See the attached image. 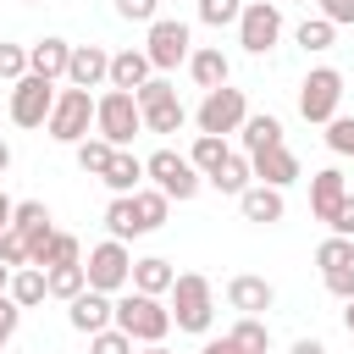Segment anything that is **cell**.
<instances>
[{"instance_id":"1f68e13d","label":"cell","mask_w":354,"mask_h":354,"mask_svg":"<svg viewBox=\"0 0 354 354\" xmlns=\"http://www.w3.org/2000/svg\"><path fill=\"white\" fill-rule=\"evenodd\" d=\"M11 232H22V238H33V232H50V210H44L39 199H22V205L11 210Z\"/></svg>"},{"instance_id":"f907efd6","label":"cell","mask_w":354,"mask_h":354,"mask_svg":"<svg viewBox=\"0 0 354 354\" xmlns=\"http://www.w3.org/2000/svg\"><path fill=\"white\" fill-rule=\"evenodd\" d=\"M11 210H17V199H6V188H0V232L11 227Z\"/></svg>"},{"instance_id":"db71d44e","label":"cell","mask_w":354,"mask_h":354,"mask_svg":"<svg viewBox=\"0 0 354 354\" xmlns=\"http://www.w3.org/2000/svg\"><path fill=\"white\" fill-rule=\"evenodd\" d=\"M6 288H11V266H0V293H6Z\"/></svg>"},{"instance_id":"f35d334b","label":"cell","mask_w":354,"mask_h":354,"mask_svg":"<svg viewBox=\"0 0 354 354\" xmlns=\"http://www.w3.org/2000/svg\"><path fill=\"white\" fill-rule=\"evenodd\" d=\"M133 100H138V116H144V111H155V105H166V100H177V88H171L166 77H149V83H144V88H138Z\"/></svg>"},{"instance_id":"7dc6e473","label":"cell","mask_w":354,"mask_h":354,"mask_svg":"<svg viewBox=\"0 0 354 354\" xmlns=\"http://www.w3.org/2000/svg\"><path fill=\"white\" fill-rule=\"evenodd\" d=\"M321 17H326L332 28H348V22H354V0H321Z\"/></svg>"},{"instance_id":"83f0119b","label":"cell","mask_w":354,"mask_h":354,"mask_svg":"<svg viewBox=\"0 0 354 354\" xmlns=\"http://www.w3.org/2000/svg\"><path fill=\"white\" fill-rule=\"evenodd\" d=\"M133 210H138V227H144V232H155V227H166L171 199H166L160 188H138V194H133Z\"/></svg>"},{"instance_id":"f5cc1de1","label":"cell","mask_w":354,"mask_h":354,"mask_svg":"<svg viewBox=\"0 0 354 354\" xmlns=\"http://www.w3.org/2000/svg\"><path fill=\"white\" fill-rule=\"evenodd\" d=\"M6 166H11V144L0 138V171H6Z\"/></svg>"},{"instance_id":"6da1fadb","label":"cell","mask_w":354,"mask_h":354,"mask_svg":"<svg viewBox=\"0 0 354 354\" xmlns=\"http://www.w3.org/2000/svg\"><path fill=\"white\" fill-rule=\"evenodd\" d=\"M111 326H116V332H127L133 343H144V348H149V343H160V337L171 332V310H166L160 299H149V293H133V288H127V293L116 299Z\"/></svg>"},{"instance_id":"5bb4252c","label":"cell","mask_w":354,"mask_h":354,"mask_svg":"<svg viewBox=\"0 0 354 354\" xmlns=\"http://www.w3.org/2000/svg\"><path fill=\"white\" fill-rule=\"evenodd\" d=\"M249 171H254V183H266V188H288V183H299V155H293L288 144H277V149L249 155Z\"/></svg>"},{"instance_id":"8992f818","label":"cell","mask_w":354,"mask_h":354,"mask_svg":"<svg viewBox=\"0 0 354 354\" xmlns=\"http://www.w3.org/2000/svg\"><path fill=\"white\" fill-rule=\"evenodd\" d=\"M243 116H249V100H243V88H210L205 100H199V111H194V122H199V133H210V138H227V133H238L243 127Z\"/></svg>"},{"instance_id":"d4e9b609","label":"cell","mask_w":354,"mask_h":354,"mask_svg":"<svg viewBox=\"0 0 354 354\" xmlns=\"http://www.w3.org/2000/svg\"><path fill=\"white\" fill-rule=\"evenodd\" d=\"M6 293H11V304H17V310H33V304H44V299H50V288H44V271H39V266L11 271V288H6Z\"/></svg>"},{"instance_id":"4dcf8cb0","label":"cell","mask_w":354,"mask_h":354,"mask_svg":"<svg viewBox=\"0 0 354 354\" xmlns=\"http://www.w3.org/2000/svg\"><path fill=\"white\" fill-rule=\"evenodd\" d=\"M183 122H188V111H183V100H166V105H155V111H144V133H183Z\"/></svg>"},{"instance_id":"277c9868","label":"cell","mask_w":354,"mask_h":354,"mask_svg":"<svg viewBox=\"0 0 354 354\" xmlns=\"http://www.w3.org/2000/svg\"><path fill=\"white\" fill-rule=\"evenodd\" d=\"M44 127H50L55 144H83L88 127H94V94H88V88H61Z\"/></svg>"},{"instance_id":"74e56055","label":"cell","mask_w":354,"mask_h":354,"mask_svg":"<svg viewBox=\"0 0 354 354\" xmlns=\"http://www.w3.org/2000/svg\"><path fill=\"white\" fill-rule=\"evenodd\" d=\"M326 149L332 155H354V116H332L326 122Z\"/></svg>"},{"instance_id":"7a4b0ae2","label":"cell","mask_w":354,"mask_h":354,"mask_svg":"<svg viewBox=\"0 0 354 354\" xmlns=\"http://www.w3.org/2000/svg\"><path fill=\"white\" fill-rule=\"evenodd\" d=\"M171 321H177V332H210V321H216V288H210V277L183 271L171 282Z\"/></svg>"},{"instance_id":"9c48e42d","label":"cell","mask_w":354,"mask_h":354,"mask_svg":"<svg viewBox=\"0 0 354 354\" xmlns=\"http://www.w3.org/2000/svg\"><path fill=\"white\" fill-rule=\"evenodd\" d=\"M194 33H188V22H177V17H155L149 22V44H144V55H149V66L155 72H171L177 61H188L194 50Z\"/></svg>"},{"instance_id":"7402d4cb","label":"cell","mask_w":354,"mask_h":354,"mask_svg":"<svg viewBox=\"0 0 354 354\" xmlns=\"http://www.w3.org/2000/svg\"><path fill=\"white\" fill-rule=\"evenodd\" d=\"M138 177H144V160H138V155H127V149H116V155H111V166L100 171V183H105L111 194H138Z\"/></svg>"},{"instance_id":"d590c367","label":"cell","mask_w":354,"mask_h":354,"mask_svg":"<svg viewBox=\"0 0 354 354\" xmlns=\"http://www.w3.org/2000/svg\"><path fill=\"white\" fill-rule=\"evenodd\" d=\"M243 17V0H199V22L205 28H227Z\"/></svg>"},{"instance_id":"e575fe53","label":"cell","mask_w":354,"mask_h":354,"mask_svg":"<svg viewBox=\"0 0 354 354\" xmlns=\"http://www.w3.org/2000/svg\"><path fill=\"white\" fill-rule=\"evenodd\" d=\"M332 33H337V28H332V22H326V17H304V22H299V33H293V39H299V44H304V50H332Z\"/></svg>"},{"instance_id":"11a10c76","label":"cell","mask_w":354,"mask_h":354,"mask_svg":"<svg viewBox=\"0 0 354 354\" xmlns=\"http://www.w3.org/2000/svg\"><path fill=\"white\" fill-rule=\"evenodd\" d=\"M144 354H171V348H160V343H149V348H144Z\"/></svg>"},{"instance_id":"7c38bea8","label":"cell","mask_w":354,"mask_h":354,"mask_svg":"<svg viewBox=\"0 0 354 354\" xmlns=\"http://www.w3.org/2000/svg\"><path fill=\"white\" fill-rule=\"evenodd\" d=\"M111 315H116V299H111V293H94V288H83V293L66 304V321H72V332H83V337L105 332Z\"/></svg>"},{"instance_id":"4fadbf2b","label":"cell","mask_w":354,"mask_h":354,"mask_svg":"<svg viewBox=\"0 0 354 354\" xmlns=\"http://www.w3.org/2000/svg\"><path fill=\"white\" fill-rule=\"evenodd\" d=\"M66 83H72V88H100V83H111V55H105L100 44H72Z\"/></svg>"},{"instance_id":"484cf974","label":"cell","mask_w":354,"mask_h":354,"mask_svg":"<svg viewBox=\"0 0 354 354\" xmlns=\"http://www.w3.org/2000/svg\"><path fill=\"white\" fill-rule=\"evenodd\" d=\"M105 227H111V238H116V243H127V238H144V227H138V210H133V194H116V199L105 205Z\"/></svg>"},{"instance_id":"9f6ffc18","label":"cell","mask_w":354,"mask_h":354,"mask_svg":"<svg viewBox=\"0 0 354 354\" xmlns=\"http://www.w3.org/2000/svg\"><path fill=\"white\" fill-rule=\"evenodd\" d=\"M304 6H310V0H304Z\"/></svg>"},{"instance_id":"4316f807","label":"cell","mask_w":354,"mask_h":354,"mask_svg":"<svg viewBox=\"0 0 354 354\" xmlns=\"http://www.w3.org/2000/svg\"><path fill=\"white\" fill-rule=\"evenodd\" d=\"M227 337L238 343V354H271V326H266L260 315H243V321H238Z\"/></svg>"},{"instance_id":"c3c4849f","label":"cell","mask_w":354,"mask_h":354,"mask_svg":"<svg viewBox=\"0 0 354 354\" xmlns=\"http://www.w3.org/2000/svg\"><path fill=\"white\" fill-rule=\"evenodd\" d=\"M199 354H238V343H232V337H210Z\"/></svg>"},{"instance_id":"8d00e7d4","label":"cell","mask_w":354,"mask_h":354,"mask_svg":"<svg viewBox=\"0 0 354 354\" xmlns=\"http://www.w3.org/2000/svg\"><path fill=\"white\" fill-rule=\"evenodd\" d=\"M50 266H83V243L72 232H50ZM44 266V271H50Z\"/></svg>"},{"instance_id":"ba28073f","label":"cell","mask_w":354,"mask_h":354,"mask_svg":"<svg viewBox=\"0 0 354 354\" xmlns=\"http://www.w3.org/2000/svg\"><path fill=\"white\" fill-rule=\"evenodd\" d=\"M144 177H155V188L166 194V199H194L199 188H205V177L188 166V155H177V149H155L149 160H144Z\"/></svg>"},{"instance_id":"ee69618b","label":"cell","mask_w":354,"mask_h":354,"mask_svg":"<svg viewBox=\"0 0 354 354\" xmlns=\"http://www.w3.org/2000/svg\"><path fill=\"white\" fill-rule=\"evenodd\" d=\"M326 227H332V238H354V194L332 210V221H326Z\"/></svg>"},{"instance_id":"2e32d148","label":"cell","mask_w":354,"mask_h":354,"mask_svg":"<svg viewBox=\"0 0 354 354\" xmlns=\"http://www.w3.org/2000/svg\"><path fill=\"white\" fill-rule=\"evenodd\" d=\"M66 61H72V44L66 39H39V44H28V72L33 77H44V83H55V77H66Z\"/></svg>"},{"instance_id":"cb8c5ba5","label":"cell","mask_w":354,"mask_h":354,"mask_svg":"<svg viewBox=\"0 0 354 354\" xmlns=\"http://www.w3.org/2000/svg\"><path fill=\"white\" fill-rule=\"evenodd\" d=\"M238 138H243V155H260V149H277V144H282V122H277V116H243V127H238Z\"/></svg>"},{"instance_id":"7bdbcfd3","label":"cell","mask_w":354,"mask_h":354,"mask_svg":"<svg viewBox=\"0 0 354 354\" xmlns=\"http://www.w3.org/2000/svg\"><path fill=\"white\" fill-rule=\"evenodd\" d=\"M326 293L348 304V299H354V266H343V271H326Z\"/></svg>"},{"instance_id":"3957f363","label":"cell","mask_w":354,"mask_h":354,"mask_svg":"<svg viewBox=\"0 0 354 354\" xmlns=\"http://www.w3.org/2000/svg\"><path fill=\"white\" fill-rule=\"evenodd\" d=\"M138 133H144V116H138V100L133 94L111 88V94L94 100V138H105L111 149H127Z\"/></svg>"},{"instance_id":"603a6c76","label":"cell","mask_w":354,"mask_h":354,"mask_svg":"<svg viewBox=\"0 0 354 354\" xmlns=\"http://www.w3.org/2000/svg\"><path fill=\"white\" fill-rule=\"evenodd\" d=\"M205 183H210L216 194H232V199H238V194L254 183V171H249V155H232V149H227V160H221V166H216Z\"/></svg>"},{"instance_id":"44dd1931","label":"cell","mask_w":354,"mask_h":354,"mask_svg":"<svg viewBox=\"0 0 354 354\" xmlns=\"http://www.w3.org/2000/svg\"><path fill=\"white\" fill-rule=\"evenodd\" d=\"M188 72H194V83L210 94V88H227V77H232V61H227L221 50H194V55H188Z\"/></svg>"},{"instance_id":"8fae6325","label":"cell","mask_w":354,"mask_h":354,"mask_svg":"<svg viewBox=\"0 0 354 354\" xmlns=\"http://www.w3.org/2000/svg\"><path fill=\"white\" fill-rule=\"evenodd\" d=\"M50 105H55V83H44L33 72L11 83V122L17 127H44L50 122Z\"/></svg>"},{"instance_id":"b9f144b4","label":"cell","mask_w":354,"mask_h":354,"mask_svg":"<svg viewBox=\"0 0 354 354\" xmlns=\"http://www.w3.org/2000/svg\"><path fill=\"white\" fill-rule=\"evenodd\" d=\"M0 77H6V83L28 77V50H22V44H0Z\"/></svg>"},{"instance_id":"f6af8a7d","label":"cell","mask_w":354,"mask_h":354,"mask_svg":"<svg viewBox=\"0 0 354 354\" xmlns=\"http://www.w3.org/2000/svg\"><path fill=\"white\" fill-rule=\"evenodd\" d=\"M155 6H160V0H116V17H127V22H155Z\"/></svg>"},{"instance_id":"f546056e","label":"cell","mask_w":354,"mask_h":354,"mask_svg":"<svg viewBox=\"0 0 354 354\" xmlns=\"http://www.w3.org/2000/svg\"><path fill=\"white\" fill-rule=\"evenodd\" d=\"M221 160H227V138H210V133H199V138H194V149H188V166H194L199 177H210Z\"/></svg>"},{"instance_id":"9a60e30c","label":"cell","mask_w":354,"mask_h":354,"mask_svg":"<svg viewBox=\"0 0 354 354\" xmlns=\"http://www.w3.org/2000/svg\"><path fill=\"white\" fill-rule=\"evenodd\" d=\"M227 304H232L238 315H266V310L277 304V288H271L266 277H232V282H227Z\"/></svg>"},{"instance_id":"ffe728a7","label":"cell","mask_w":354,"mask_h":354,"mask_svg":"<svg viewBox=\"0 0 354 354\" xmlns=\"http://www.w3.org/2000/svg\"><path fill=\"white\" fill-rule=\"evenodd\" d=\"M149 55L144 50H116L111 55V88H122V94H138L144 83H149Z\"/></svg>"},{"instance_id":"836d02e7","label":"cell","mask_w":354,"mask_h":354,"mask_svg":"<svg viewBox=\"0 0 354 354\" xmlns=\"http://www.w3.org/2000/svg\"><path fill=\"white\" fill-rule=\"evenodd\" d=\"M72 149H77V166H83L88 177H100V171L111 166V155H116L105 138H83V144H72Z\"/></svg>"},{"instance_id":"30bf717a","label":"cell","mask_w":354,"mask_h":354,"mask_svg":"<svg viewBox=\"0 0 354 354\" xmlns=\"http://www.w3.org/2000/svg\"><path fill=\"white\" fill-rule=\"evenodd\" d=\"M277 39H282V11H277L271 0H249L243 17H238V44H243L249 55H266Z\"/></svg>"},{"instance_id":"60d3db41","label":"cell","mask_w":354,"mask_h":354,"mask_svg":"<svg viewBox=\"0 0 354 354\" xmlns=\"http://www.w3.org/2000/svg\"><path fill=\"white\" fill-rule=\"evenodd\" d=\"M88 354H133V337H127V332H116V326H105V332H94V337H88Z\"/></svg>"},{"instance_id":"bcb514c9","label":"cell","mask_w":354,"mask_h":354,"mask_svg":"<svg viewBox=\"0 0 354 354\" xmlns=\"http://www.w3.org/2000/svg\"><path fill=\"white\" fill-rule=\"evenodd\" d=\"M17 321H22V310L11 304V293H0V348L17 337Z\"/></svg>"},{"instance_id":"d6a6232c","label":"cell","mask_w":354,"mask_h":354,"mask_svg":"<svg viewBox=\"0 0 354 354\" xmlns=\"http://www.w3.org/2000/svg\"><path fill=\"white\" fill-rule=\"evenodd\" d=\"M315 266H321V277H326V271L354 266V238H326V243L315 249Z\"/></svg>"},{"instance_id":"d6986e66","label":"cell","mask_w":354,"mask_h":354,"mask_svg":"<svg viewBox=\"0 0 354 354\" xmlns=\"http://www.w3.org/2000/svg\"><path fill=\"white\" fill-rule=\"evenodd\" d=\"M171 282H177L171 260H160V254H144V260H133V277H127V288H133V293H149V299H160V293H171Z\"/></svg>"},{"instance_id":"ac0fdd59","label":"cell","mask_w":354,"mask_h":354,"mask_svg":"<svg viewBox=\"0 0 354 354\" xmlns=\"http://www.w3.org/2000/svg\"><path fill=\"white\" fill-rule=\"evenodd\" d=\"M238 210H243V221H260V227H271V221H282V188H266V183H249L243 194H238Z\"/></svg>"},{"instance_id":"ab89813d","label":"cell","mask_w":354,"mask_h":354,"mask_svg":"<svg viewBox=\"0 0 354 354\" xmlns=\"http://www.w3.org/2000/svg\"><path fill=\"white\" fill-rule=\"evenodd\" d=\"M0 266H11V271H22V266H28V238H22V232H11V227L0 232Z\"/></svg>"},{"instance_id":"681fc988","label":"cell","mask_w":354,"mask_h":354,"mask_svg":"<svg viewBox=\"0 0 354 354\" xmlns=\"http://www.w3.org/2000/svg\"><path fill=\"white\" fill-rule=\"evenodd\" d=\"M293 354H326V343H321V337H299V343H293Z\"/></svg>"},{"instance_id":"e0dca14e","label":"cell","mask_w":354,"mask_h":354,"mask_svg":"<svg viewBox=\"0 0 354 354\" xmlns=\"http://www.w3.org/2000/svg\"><path fill=\"white\" fill-rule=\"evenodd\" d=\"M343 199H348V183H343L337 166H326V171L310 177V210H315V221H332V210H337Z\"/></svg>"},{"instance_id":"52a82bcc","label":"cell","mask_w":354,"mask_h":354,"mask_svg":"<svg viewBox=\"0 0 354 354\" xmlns=\"http://www.w3.org/2000/svg\"><path fill=\"white\" fill-rule=\"evenodd\" d=\"M83 277H88L94 293H122L127 277H133V254H127V243H116V238L94 243L88 260H83Z\"/></svg>"},{"instance_id":"816d5d0a","label":"cell","mask_w":354,"mask_h":354,"mask_svg":"<svg viewBox=\"0 0 354 354\" xmlns=\"http://www.w3.org/2000/svg\"><path fill=\"white\" fill-rule=\"evenodd\" d=\"M343 326H348V337H354V299L343 304Z\"/></svg>"},{"instance_id":"5b68a950","label":"cell","mask_w":354,"mask_h":354,"mask_svg":"<svg viewBox=\"0 0 354 354\" xmlns=\"http://www.w3.org/2000/svg\"><path fill=\"white\" fill-rule=\"evenodd\" d=\"M337 105H343V72H337V66H315V72L299 83V116L326 127V122L337 116Z\"/></svg>"},{"instance_id":"f1b7e54d","label":"cell","mask_w":354,"mask_h":354,"mask_svg":"<svg viewBox=\"0 0 354 354\" xmlns=\"http://www.w3.org/2000/svg\"><path fill=\"white\" fill-rule=\"evenodd\" d=\"M44 288H50V299H77L83 288H88V277H83V266H50L44 271Z\"/></svg>"}]
</instances>
